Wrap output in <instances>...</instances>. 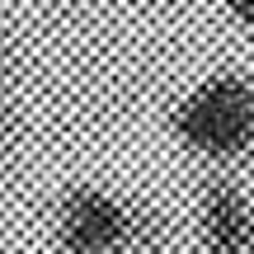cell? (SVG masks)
Segmentation results:
<instances>
[{
  "label": "cell",
  "instance_id": "cell-1",
  "mask_svg": "<svg viewBox=\"0 0 254 254\" xmlns=\"http://www.w3.org/2000/svg\"><path fill=\"white\" fill-rule=\"evenodd\" d=\"M174 132L212 160H231V155L250 151L254 146V85L231 71L212 75L207 85H198L179 104Z\"/></svg>",
  "mask_w": 254,
  "mask_h": 254
},
{
  "label": "cell",
  "instance_id": "cell-2",
  "mask_svg": "<svg viewBox=\"0 0 254 254\" xmlns=\"http://www.w3.org/2000/svg\"><path fill=\"white\" fill-rule=\"evenodd\" d=\"M62 236L71 254H113L132 236V212H123L113 198L94 189H80L62 207Z\"/></svg>",
  "mask_w": 254,
  "mask_h": 254
},
{
  "label": "cell",
  "instance_id": "cell-3",
  "mask_svg": "<svg viewBox=\"0 0 254 254\" xmlns=\"http://www.w3.org/2000/svg\"><path fill=\"white\" fill-rule=\"evenodd\" d=\"M202 236L212 254H254V212L236 184L217 179L202 193Z\"/></svg>",
  "mask_w": 254,
  "mask_h": 254
},
{
  "label": "cell",
  "instance_id": "cell-4",
  "mask_svg": "<svg viewBox=\"0 0 254 254\" xmlns=\"http://www.w3.org/2000/svg\"><path fill=\"white\" fill-rule=\"evenodd\" d=\"M226 14H231V19H240L245 28H254V0H231Z\"/></svg>",
  "mask_w": 254,
  "mask_h": 254
}]
</instances>
